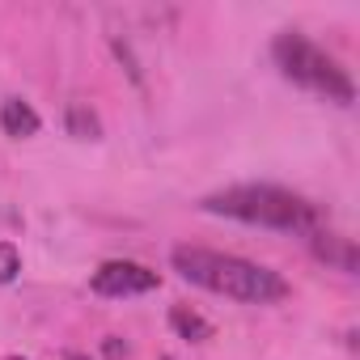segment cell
I'll return each instance as SVG.
<instances>
[{"instance_id": "6da1fadb", "label": "cell", "mask_w": 360, "mask_h": 360, "mask_svg": "<svg viewBox=\"0 0 360 360\" xmlns=\"http://www.w3.org/2000/svg\"><path fill=\"white\" fill-rule=\"evenodd\" d=\"M174 271L187 284H200L217 297L229 301H246V305H271L288 297V280L271 267H259L250 259L238 255H221V250H200V246H178L174 250Z\"/></svg>"}, {"instance_id": "7a4b0ae2", "label": "cell", "mask_w": 360, "mask_h": 360, "mask_svg": "<svg viewBox=\"0 0 360 360\" xmlns=\"http://www.w3.org/2000/svg\"><path fill=\"white\" fill-rule=\"evenodd\" d=\"M200 208L212 217H229V221L263 225V229H288V233H318V225H322V212L309 200H301L284 187H267V183L225 187V191L208 195Z\"/></svg>"}, {"instance_id": "3957f363", "label": "cell", "mask_w": 360, "mask_h": 360, "mask_svg": "<svg viewBox=\"0 0 360 360\" xmlns=\"http://www.w3.org/2000/svg\"><path fill=\"white\" fill-rule=\"evenodd\" d=\"M271 56H276V68H280L292 85H305V89H314V94L339 102V106H347V102L356 98L352 77H347L322 47H314V43H309L305 34H297V30H284V34L271 43Z\"/></svg>"}, {"instance_id": "277c9868", "label": "cell", "mask_w": 360, "mask_h": 360, "mask_svg": "<svg viewBox=\"0 0 360 360\" xmlns=\"http://www.w3.org/2000/svg\"><path fill=\"white\" fill-rule=\"evenodd\" d=\"M89 288L98 297H140V292H153L161 288V276L144 263H131V259H110L94 271Z\"/></svg>"}, {"instance_id": "5b68a950", "label": "cell", "mask_w": 360, "mask_h": 360, "mask_svg": "<svg viewBox=\"0 0 360 360\" xmlns=\"http://www.w3.org/2000/svg\"><path fill=\"white\" fill-rule=\"evenodd\" d=\"M0 127H5V136H13V140H26V136H34L43 127V119H39V110L30 102L5 98L0 102Z\"/></svg>"}, {"instance_id": "8992f818", "label": "cell", "mask_w": 360, "mask_h": 360, "mask_svg": "<svg viewBox=\"0 0 360 360\" xmlns=\"http://www.w3.org/2000/svg\"><path fill=\"white\" fill-rule=\"evenodd\" d=\"M169 326L183 335V339H191V343H208V339H212V322L200 318L191 305H174V309H169Z\"/></svg>"}, {"instance_id": "52a82bcc", "label": "cell", "mask_w": 360, "mask_h": 360, "mask_svg": "<svg viewBox=\"0 0 360 360\" xmlns=\"http://www.w3.org/2000/svg\"><path fill=\"white\" fill-rule=\"evenodd\" d=\"M314 255L326 259V263H339L343 271H356V250H352V242H343V238L314 233Z\"/></svg>"}, {"instance_id": "ba28073f", "label": "cell", "mask_w": 360, "mask_h": 360, "mask_svg": "<svg viewBox=\"0 0 360 360\" xmlns=\"http://www.w3.org/2000/svg\"><path fill=\"white\" fill-rule=\"evenodd\" d=\"M64 127H68V136H77V140H98V136H102V123H98V115H94L85 102H72V106L64 110Z\"/></svg>"}, {"instance_id": "9c48e42d", "label": "cell", "mask_w": 360, "mask_h": 360, "mask_svg": "<svg viewBox=\"0 0 360 360\" xmlns=\"http://www.w3.org/2000/svg\"><path fill=\"white\" fill-rule=\"evenodd\" d=\"M18 271H22V255H18V246H13V242H0V284H13Z\"/></svg>"}, {"instance_id": "30bf717a", "label": "cell", "mask_w": 360, "mask_h": 360, "mask_svg": "<svg viewBox=\"0 0 360 360\" xmlns=\"http://www.w3.org/2000/svg\"><path fill=\"white\" fill-rule=\"evenodd\" d=\"M102 356H106V360H123V356H127V343H123V339H115V335H110V339H106V343H102Z\"/></svg>"}, {"instance_id": "8fae6325", "label": "cell", "mask_w": 360, "mask_h": 360, "mask_svg": "<svg viewBox=\"0 0 360 360\" xmlns=\"http://www.w3.org/2000/svg\"><path fill=\"white\" fill-rule=\"evenodd\" d=\"M64 360H89V356H85V352H68Z\"/></svg>"}, {"instance_id": "7c38bea8", "label": "cell", "mask_w": 360, "mask_h": 360, "mask_svg": "<svg viewBox=\"0 0 360 360\" xmlns=\"http://www.w3.org/2000/svg\"><path fill=\"white\" fill-rule=\"evenodd\" d=\"M161 360H174V356H161Z\"/></svg>"}, {"instance_id": "4fadbf2b", "label": "cell", "mask_w": 360, "mask_h": 360, "mask_svg": "<svg viewBox=\"0 0 360 360\" xmlns=\"http://www.w3.org/2000/svg\"><path fill=\"white\" fill-rule=\"evenodd\" d=\"M9 360H22V356H9Z\"/></svg>"}]
</instances>
